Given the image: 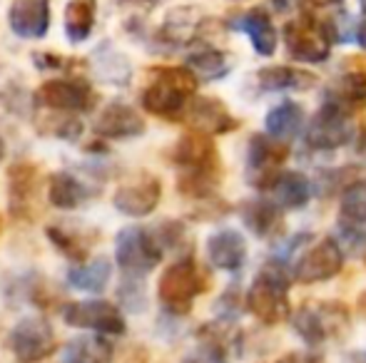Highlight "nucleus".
Listing matches in <instances>:
<instances>
[{
    "mask_svg": "<svg viewBox=\"0 0 366 363\" xmlns=\"http://www.w3.org/2000/svg\"><path fill=\"white\" fill-rule=\"evenodd\" d=\"M172 162L179 167V194L197 202L214 199L222 182V160L212 137L189 130L172 147Z\"/></svg>",
    "mask_w": 366,
    "mask_h": 363,
    "instance_id": "f257e3e1",
    "label": "nucleus"
},
{
    "mask_svg": "<svg viewBox=\"0 0 366 363\" xmlns=\"http://www.w3.org/2000/svg\"><path fill=\"white\" fill-rule=\"evenodd\" d=\"M292 267L287 259L274 257L264 262L262 272L254 276L249 291L244 296V306L262 326H280L290 321L292 316V301H290V286H292Z\"/></svg>",
    "mask_w": 366,
    "mask_h": 363,
    "instance_id": "f03ea898",
    "label": "nucleus"
},
{
    "mask_svg": "<svg viewBox=\"0 0 366 363\" xmlns=\"http://www.w3.org/2000/svg\"><path fill=\"white\" fill-rule=\"evenodd\" d=\"M199 80L189 73V68H154L152 80L142 90V107L154 117L162 120H182V112L187 102L197 92Z\"/></svg>",
    "mask_w": 366,
    "mask_h": 363,
    "instance_id": "7ed1b4c3",
    "label": "nucleus"
},
{
    "mask_svg": "<svg viewBox=\"0 0 366 363\" xmlns=\"http://www.w3.org/2000/svg\"><path fill=\"white\" fill-rule=\"evenodd\" d=\"M207 289L209 276L194 262L192 254H187V257L177 259L162 272L157 284V296L164 311H169L174 316H184L192 311V304L197 301V296H202Z\"/></svg>",
    "mask_w": 366,
    "mask_h": 363,
    "instance_id": "20e7f679",
    "label": "nucleus"
},
{
    "mask_svg": "<svg viewBox=\"0 0 366 363\" xmlns=\"http://www.w3.org/2000/svg\"><path fill=\"white\" fill-rule=\"evenodd\" d=\"M354 112L357 110H352L342 100L324 92L322 107L314 112L309 125L304 127V145L314 152H332L352 145L354 132H357V127L352 122Z\"/></svg>",
    "mask_w": 366,
    "mask_h": 363,
    "instance_id": "39448f33",
    "label": "nucleus"
},
{
    "mask_svg": "<svg viewBox=\"0 0 366 363\" xmlns=\"http://www.w3.org/2000/svg\"><path fill=\"white\" fill-rule=\"evenodd\" d=\"M282 40H285L287 55L294 63L307 65L327 63L334 48L329 20H322L312 13H302L297 18L287 20L285 28H282Z\"/></svg>",
    "mask_w": 366,
    "mask_h": 363,
    "instance_id": "423d86ee",
    "label": "nucleus"
},
{
    "mask_svg": "<svg viewBox=\"0 0 366 363\" xmlns=\"http://www.w3.org/2000/svg\"><path fill=\"white\" fill-rule=\"evenodd\" d=\"M290 321L299 339L309 349H317L347 329L349 309L342 301H307L292 311Z\"/></svg>",
    "mask_w": 366,
    "mask_h": 363,
    "instance_id": "0eeeda50",
    "label": "nucleus"
},
{
    "mask_svg": "<svg viewBox=\"0 0 366 363\" xmlns=\"http://www.w3.org/2000/svg\"><path fill=\"white\" fill-rule=\"evenodd\" d=\"M164 249L154 239L152 229L125 227L115 237V259L127 279H142L162 262Z\"/></svg>",
    "mask_w": 366,
    "mask_h": 363,
    "instance_id": "6e6552de",
    "label": "nucleus"
},
{
    "mask_svg": "<svg viewBox=\"0 0 366 363\" xmlns=\"http://www.w3.org/2000/svg\"><path fill=\"white\" fill-rule=\"evenodd\" d=\"M292 150L287 142H280L269 135L254 132L247 142V182L257 192H267L277 175L282 172L285 162L290 160Z\"/></svg>",
    "mask_w": 366,
    "mask_h": 363,
    "instance_id": "1a4fd4ad",
    "label": "nucleus"
},
{
    "mask_svg": "<svg viewBox=\"0 0 366 363\" xmlns=\"http://www.w3.org/2000/svg\"><path fill=\"white\" fill-rule=\"evenodd\" d=\"M344 249L339 247L337 237H322L319 242L309 244V249L297 259L292 267V279L297 284H322V281L334 279L344 269Z\"/></svg>",
    "mask_w": 366,
    "mask_h": 363,
    "instance_id": "9d476101",
    "label": "nucleus"
},
{
    "mask_svg": "<svg viewBox=\"0 0 366 363\" xmlns=\"http://www.w3.org/2000/svg\"><path fill=\"white\" fill-rule=\"evenodd\" d=\"M38 102L53 112L75 115V112H90L97 95L92 85L82 78H55L38 88Z\"/></svg>",
    "mask_w": 366,
    "mask_h": 363,
    "instance_id": "9b49d317",
    "label": "nucleus"
},
{
    "mask_svg": "<svg viewBox=\"0 0 366 363\" xmlns=\"http://www.w3.org/2000/svg\"><path fill=\"white\" fill-rule=\"evenodd\" d=\"M55 349H58V339L53 326L40 316H25L10 331V351L20 363H40L55 354Z\"/></svg>",
    "mask_w": 366,
    "mask_h": 363,
    "instance_id": "f8f14e48",
    "label": "nucleus"
},
{
    "mask_svg": "<svg viewBox=\"0 0 366 363\" xmlns=\"http://www.w3.org/2000/svg\"><path fill=\"white\" fill-rule=\"evenodd\" d=\"M179 122H184L192 132H202L209 137L229 135V132L239 130V120L227 110L224 102L209 95H194L184 107Z\"/></svg>",
    "mask_w": 366,
    "mask_h": 363,
    "instance_id": "ddd939ff",
    "label": "nucleus"
},
{
    "mask_svg": "<svg viewBox=\"0 0 366 363\" xmlns=\"http://www.w3.org/2000/svg\"><path fill=\"white\" fill-rule=\"evenodd\" d=\"M63 321L73 329H87L97 334H125V316L107 301H73L63 309Z\"/></svg>",
    "mask_w": 366,
    "mask_h": 363,
    "instance_id": "4468645a",
    "label": "nucleus"
},
{
    "mask_svg": "<svg viewBox=\"0 0 366 363\" xmlns=\"http://www.w3.org/2000/svg\"><path fill=\"white\" fill-rule=\"evenodd\" d=\"M159 199H162V182L154 175H137L135 180L125 182L117 189L112 204L125 217L140 219L157 209Z\"/></svg>",
    "mask_w": 366,
    "mask_h": 363,
    "instance_id": "2eb2a0df",
    "label": "nucleus"
},
{
    "mask_svg": "<svg viewBox=\"0 0 366 363\" xmlns=\"http://www.w3.org/2000/svg\"><path fill=\"white\" fill-rule=\"evenodd\" d=\"M237 214L247 232H252V237L262 239V242H277L285 234V209H280L267 197L244 199L237 207Z\"/></svg>",
    "mask_w": 366,
    "mask_h": 363,
    "instance_id": "dca6fc26",
    "label": "nucleus"
},
{
    "mask_svg": "<svg viewBox=\"0 0 366 363\" xmlns=\"http://www.w3.org/2000/svg\"><path fill=\"white\" fill-rule=\"evenodd\" d=\"M145 120L135 107L117 100L102 107L95 122V132L107 140H132V137L145 135Z\"/></svg>",
    "mask_w": 366,
    "mask_h": 363,
    "instance_id": "f3484780",
    "label": "nucleus"
},
{
    "mask_svg": "<svg viewBox=\"0 0 366 363\" xmlns=\"http://www.w3.org/2000/svg\"><path fill=\"white\" fill-rule=\"evenodd\" d=\"M8 25L18 38L40 40L50 30L48 0H13L8 10Z\"/></svg>",
    "mask_w": 366,
    "mask_h": 363,
    "instance_id": "a211bd4d",
    "label": "nucleus"
},
{
    "mask_svg": "<svg viewBox=\"0 0 366 363\" xmlns=\"http://www.w3.org/2000/svg\"><path fill=\"white\" fill-rule=\"evenodd\" d=\"M229 28L244 33L257 55H262V58H272L274 55L277 28L272 23V15L267 13V8H252L242 15H234L229 20Z\"/></svg>",
    "mask_w": 366,
    "mask_h": 363,
    "instance_id": "6ab92c4d",
    "label": "nucleus"
},
{
    "mask_svg": "<svg viewBox=\"0 0 366 363\" xmlns=\"http://www.w3.org/2000/svg\"><path fill=\"white\" fill-rule=\"evenodd\" d=\"M267 192L280 209H304L314 197V184L304 172L282 170L267 187Z\"/></svg>",
    "mask_w": 366,
    "mask_h": 363,
    "instance_id": "aec40b11",
    "label": "nucleus"
},
{
    "mask_svg": "<svg viewBox=\"0 0 366 363\" xmlns=\"http://www.w3.org/2000/svg\"><path fill=\"white\" fill-rule=\"evenodd\" d=\"M207 259L219 272H239L247 259V242L237 229H219L207 239Z\"/></svg>",
    "mask_w": 366,
    "mask_h": 363,
    "instance_id": "412c9836",
    "label": "nucleus"
},
{
    "mask_svg": "<svg viewBox=\"0 0 366 363\" xmlns=\"http://www.w3.org/2000/svg\"><path fill=\"white\" fill-rule=\"evenodd\" d=\"M10 184V214L15 219H30V209H33L35 194H38V170L30 162H15L8 172Z\"/></svg>",
    "mask_w": 366,
    "mask_h": 363,
    "instance_id": "4be33fe9",
    "label": "nucleus"
},
{
    "mask_svg": "<svg viewBox=\"0 0 366 363\" xmlns=\"http://www.w3.org/2000/svg\"><path fill=\"white\" fill-rule=\"evenodd\" d=\"M317 75L290 65H269L257 73V85L264 92H307L317 85Z\"/></svg>",
    "mask_w": 366,
    "mask_h": 363,
    "instance_id": "5701e85b",
    "label": "nucleus"
},
{
    "mask_svg": "<svg viewBox=\"0 0 366 363\" xmlns=\"http://www.w3.org/2000/svg\"><path fill=\"white\" fill-rule=\"evenodd\" d=\"M304 122H307V112L294 100H285V102H280V105H274L264 117L267 135L280 142L294 140V137L304 130Z\"/></svg>",
    "mask_w": 366,
    "mask_h": 363,
    "instance_id": "b1692460",
    "label": "nucleus"
},
{
    "mask_svg": "<svg viewBox=\"0 0 366 363\" xmlns=\"http://www.w3.org/2000/svg\"><path fill=\"white\" fill-rule=\"evenodd\" d=\"M184 68H189V73L202 83H214L232 73V60L224 50L214 48V45H202L199 50L187 55Z\"/></svg>",
    "mask_w": 366,
    "mask_h": 363,
    "instance_id": "393cba45",
    "label": "nucleus"
},
{
    "mask_svg": "<svg viewBox=\"0 0 366 363\" xmlns=\"http://www.w3.org/2000/svg\"><path fill=\"white\" fill-rule=\"evenodd\" d=\"M92 189L85 187L70 172H53L48 177V199L58 209H77L92 197Z\"/></svg>",
    "mask_w": 366,
    "mask_h": 363,
    "instance_id": "a878e982",
    "label": "nucleus"
},
{
    "mask_svg": "<svg viewBox=\"0 0 366 363\" xmlns=\"http://www.w3.org/2000/svg\"><path fill=\"white\" fill-rule=\"evenodd\" d=\"M115 349L105 336H77L63 349V363H112Z\"/></svg>",
    "mask_w": 366,
    "mask_h": 363,
    "instance_id": "bb28decb",
    "label": "nucleus"
},
{
    "mask_svg": "<svg viewBox=\"0 0 366 363\" xmlns=\"http://www.w3.org/2000/svg\"><path fill=\"white\" fill-rule=\"evenodd\" d=\"M199 341L184 354L182 363H227L229 354H227V341L222 334L219 324H207L199 329Z\"/></svg>",
    "mask_w": 366,
    "mask_h": 363,
    "instance_id": "cd10ccee",
    "label": "nucleus"
},
{
    "mask_svg": "<svg viewBox=\"0 0 366 363\" xmlns=\"http://www.w3.org/2000/svg\"><path fill=\"white\" fill-rule=\"evenodd\" d=\"M97 3L95 0H70L65 5V35L73 45L85 43L95 30Z\"/></svg>",
    "mask_w": 366,
    "mask_h": 363,
    "instance_id": "c85d7f7f",
    "label": "nucleus"
},
{
    "mask_svg": "<svg viewBox=\"0 0 366 363\" xmlns=\"http://www.w3.org/2000/svg\"><path fill=\"white\" fill-rule=\"evenodd\" d=\"M112 276V267L105 257H95L90 262H80L68 272V281L73 289L87 291V294H102Z\"/></svg>",
    "mask_w": 366,
    "mask_h": 363,
    "instance_id": "c756f323",
    "label": "nucleus"
},
{
    "mask_svg": "<svg viewBox=\"0 0 366 363\" xmlns=\"http://www.w3.org/2000/svg\"><path fill=\"white\" fill-rule=\"evenodd\" d=\"M339 217L354 224H366V180L357 177L342 189L339 197Z\"/></svg>",
    "mask_w": 366,
    "mask_h": 363,
    "instance_id": "7c9ffc66",
    "label": "nucleus"
},
{
    "mask_svg": "<svg viewBox=\"0 0 366 363\" xmlns=\"http://www.w3.org/2000/svg\"><path fill=\"white\" fill-rule=\"evenodd\" d=\"M48 239L58 247V252H63L70 262H85L87 259V242L80 239L77 234L68 232L65 227H50Z\"/></svg>",
    "mask_w": 366,
    "mask_h": 363,
    "instance_id": "2f4dec72",
    "label": "nucleus"
},
{
    "mask_svg": "<svg viewBox=\"0 0 366 363\" xmlns=\"http://www.w3.org/2000/svg\"><path fill=\"white\" fill-rule=\"evenodd\" d=\"M337 227H339V234H337L339 247L347 249L352 257H362L366 252V227L364 224H354V222H347V219L339 217Z\"/></svg>",
    "mask_w": 366,
    "mask_h": 363,
    "instance_id": "473e14b6",
    "label": "nucleus"
},
{
    "mask_svg": "<svg viewBox=\"0 0 366 363\" xmlns=\"http://www.w3.org/2000/svg\"><path fill=\"white\" fill-rule=\"evenodd\" d=\"M277 363H327V361H324V356L312 354V351H307V354H302V351H292V354L282 356Z\"/></svg>",
    "mask_w": 366,
    "mask_h": 363,
    "instance_id": "72a5a7b5",
    "label": "nucleus"
},
{
    "mask_svg": "<svg viewBox=\"0 0 366 363\" xmlns=\"http://www.w3.org/2000/svg\"><path fill=\"white\" fill-rule=\"evenodd\" d=\"M352 40H354V43H357L362 50H366V18H362V20H357V23H354Z\"/></svg>",
    "mask_w": 366,
    "mask_h": 363,
    "instance_id": "f704fd0d",
    "label": "nucleus"
},
{
    "mask_svg": "<svg viewBox=\"0 0 366 363\" xmlns=\"http://www.w3.org/2000/svg\"><path fill=\"white\" fill-rule=\"evenodd\" d=\"M312 10H332V8H339L342 0H304Z\"/></svg>",
    "mask_w": 366,
    "mask_h": 363,
    "instance_id": "c9c22d12",
    "label": "nucleus"
},
{
    "mask_svg": "<svg viewBox=\"0 0 366 363\" xmlns=\"http://www.w3.org/2000/svg\"><path fill=\"white\" fill-rule=\"evenodd\" d=\"M269 3H272V8H274L277 13H292V10L302 3V0H269Z\"/></svg>",
    "mask_w": 366,
    "mask_h": 363,
    "instance_id": "e433bc0d",
    "label": "nucleus"
},
{
    "mask_svg": "<svg viewBox=\"0 0 366 363\" xmlns=\"http://www.w3.org/2000/svg\"><path fill=\"white\" fill-rule=\"evenodd\" d=\"M354 142H357V152L366 157V125L359 132H354Z\"/></svg>",
    "mask_w": 366,
    "mask_h": 363,
    "instance_id": "4c0bfd02",
    "label": "nucleus"
},
{
    "mask_svg": "<svg viewBox=\"0 0 366 363\" xmlns=\"http://www.w3.org/2000/svg\"><path fill=\"white\" fill-rule=\"evenodd\" d=\"M359 311H362V314H366V291L362 294V299H359Z\"/></svg>",
    "mask_w": 366,
    "mask_h": 363,
    "instance_id": "58836bf2",
    "label": "nucleus"
},
{
    "mask_svg": "<svg viewBox=\"0 0 366 363\" xmlns=\"http://www.w3.org/2000/svg\"><path fill=\"white\" fill-rule=\"evenodd\" d=\"M359 8H362V13H364V18H366V0H359Z\"/></svg>",
    "mask_w": 366,
    "mask_h": 363,
    "instance_id": "ea45409f",
    "label": "nucleus"
},
{
    "mask_svg": "<svg viewBox=\"0 0 366 363\" xmlns=\"http://www.w3.org/2000/svg\"><path fill=\"white\" fill-rule=\"evenodd\" d=\"M0 160H3V140H0Z\"/></svg>",
    "mask_w": 366,
    "mask_h": 363,
    "instance_id": "a19ab883",
    "label": "nucleus"
},
{
    "mask_svg": "<svg viewBox=\"0 0 366 363\" xmlns=\"http://www.w3.org/2000/svg\"><path fill=\"white\" fill-rule=\"evenodd\" d=\"M0 229H3V222H0Z\"/></svg>",
    "mask_w": 366,
    "mask_h": 363,
    "instance_id": "79ce46f5",
    "label": "nucleus"
}]
</instances>
